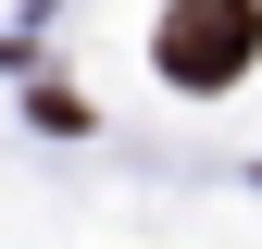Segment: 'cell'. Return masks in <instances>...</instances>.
Masks as SVG:
<instances>
[{
	"label": "cell",
	"instance_id": "1",
	"mask_svg": "<svg viewBox=\"0 0 262 249\" xmlns=\"http://www.w3.org/2000/svg\"><path fill=\"white\" fill-rule=\"evenodd\" d=\"M250 50H262V13H237V0H187V13H162V75L175 87H225V75H250Z\"/></svg>",
	"mask_w": 262,
	"mask_h": 249
}]
</instances>
